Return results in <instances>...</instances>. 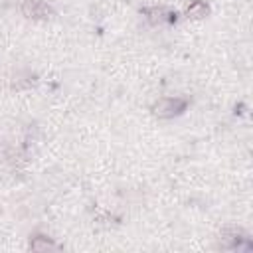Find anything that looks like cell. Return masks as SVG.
<instances>
[{
	"instance_id": "cell-1",
	"label": "cell",
	"mask_w": 253,
	"mask_h": 253,
	"mask_svg": "<svg viewBox=\"0 0 253 253\" xmlns=\"http://www.w3.org/2000/svg\"><path fill=\"white\" fill-rule=\"evenodd\" d=\"M186 105H188V101L184 97H164V99H160V101H156L152 105V113L156 117L168 119V117L180 115L186 109Z\"/></svg>"
},
{
	"instance_id": "cell-3",
	"label": "cell",
	"mask_w": 253,
	"mask_h": 253,
	"mask_svg": "<svg viewBox=\"0 0 253 253\" xmlns=\"http://www.w3.org/2000/svg\"><path fill=\"white\" fill-rule=\"evenodd\" d=\"M208 4L204 2V0H192L190 4H188V8H186V16L188 18H204L206 14H208Z\"/></svg>"
},
{
	"instance_id": "cell-2",
	"label": "cell",
	"mask_w": 253,
	"mask_h": 253,
	"mask_svg": "<svg viewBox=\"0 0 253 253\" xmlns=\"http://www.w3.org/2000/svg\"><path fill=\"white\" fill-rule=\"evenodd\" d=\"M22 14L28 16V18H34V20H45L53 14L51 6L42 2V0H24L22 6H20Z\"/></svg>"
}]
</instances>
